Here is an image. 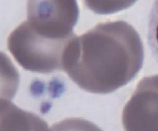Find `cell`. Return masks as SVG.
Returning a JSON list of instances; mask_svg holds the SVG:
<instances>
[{"label":"cell","instance_id":"obj_1","mask_svg":"<svg viewBox=\"0 0 158 131\" xmlns=\"http://www.w3.org/2000/svg\"><path fill=\"white\" fill-rule=\"evenodd\" d=\"M144 53L136 31L123 21L98 24L77 36L69 48L64 71L81 89L107 93L129 82L141 68Z\"/></svg>","mask_w":158,"mask_h":131},{"label":"cell","instance_id":"obj_2","mask_svg":"<svg viewBox=\"0 0 158 131\" xmlns=\"http://www.w3.org/2000/svg\"><path fill=\"white\" fill-rule=\"evenodd\" d=\"M75 33L65 38H51L38 33L22 22L9 35L7 47L16 62L25 70L39 73L64 71L69 46Z\"/></svg>","mask_w":158,"mask_h":131},{"label":"cell","instance_id":"obj_3","mask_svg":"<svg viewBox=\"0 0 158 131\" xmlns=\"http://www.w3.org/2000/svg\"><path fill=\"white\" fill-rule=\"evenodd\" d=\"M27 22L36 32L51 38H65L79 17L77 0H27Z\"/></svg>","mask_w":158,"mask_h":131},{"label":"cell","instance_id":"obj_4","mask_svg":"<svg viewBox=\"0 0 158 131\" xmlns=\"http://www.w3.org/2000/svg\"><path fill=\"white\" fill-rule=\"evenodd\" d=\"M48 125L36 115L23 111L10 100L0 98V130H44Z\"/></svg>","mask_w":158,"mask_h":131},{"label":"cell","instance_id":"obj_5","mask_svg":"<svg viewBox=\"0 0 158 131\" xmlns=\"http://www.w3.org/2000/svg\"><path fill=\"white\" fill-rule=\"evenodd\" d=\"M19 73L10 58L0 51V98L11 100L17 92Z\"/></svg>","mask_w":158,"mask_h":131},{"label":"cell","instance_id":"obj_6","mask_svg":"<svg viewBox=\"0 0 158 131\" xmlns=\"http://www.w3.org/2000/svg\"><path fill=\"white\" fill-rule=\"evenodd\" d=\"M136 0H83L85 6L98 14H109L131 6Z\"/></svg>","mask_w":158,"mask_h":131},{"label":"cell","instance_id":"obj_7","mask_svg":"<svg viewBox=\"0 0 158 131\" xmlns=\"http://www.w3.org/2000/svg\"><path fill=\"white\" fill-rule=\"evenodd\" d=\"M147 35L150 50L158 63V0H154L151 9Z\"/></svg>","mask_w":158,"mask_h":131}]
</instances>
